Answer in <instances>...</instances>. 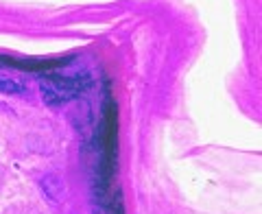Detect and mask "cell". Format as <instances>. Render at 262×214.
<instances>
[{"mask_svg": "<svg viewBox=\"0 0 262 214\" xmlns=\"http://www.w3.org/2000/svg\"><path fill=\"white\" fill-rule=\"evenodd\" d=\"M87 85H90V77L87 74L66 77V74L46 72L42 83H39V90H42L44 103L50 105V107H59V105H66L70 100L79 99Z\"/></svg>", "mask_w": 262, "mask_h": 214, "instance_id": "6da1fadb", "label": "cell"}, {"mask_svg": "<svg viewBox=\"0 0 262 214\" xmlns=\"http://www.w3.org/2000/svg\"><path fill=\"white\" fill-rule=\"evenodd\" d=\"M42 190H44V197H46L50 203H61V201H64V195H66L64 177H59V175H55V173L44 175L42 177Z\"/></svg>", "mask_w": 262, "mask_h": 214, "instance_id": "7a4b0ae2", "label": "cell"}, {"mask_svg": "<svg viewBox=\"0 0 262 214\" xmlns=\"http://www.w3.org/2000/svg\"><path fill=\"white\" fill-rule=\"evenodd\" d=\"M0 92L2 94H22L24 92V85H22L17 79H11V77H4V74H0Z\"/></svg>", "mask_w": 262, "mask_h": 214, "instance_id": "3957f363", "label": "cell"}]
</instances>
